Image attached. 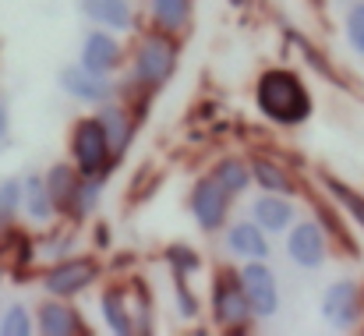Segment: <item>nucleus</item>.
Returning a JSON list of instances; mask_svg holds the SVG:
<instances>
[{"mask_svg":"<svg viewBox=\"0 0 364 336\" xmlns=\"http://www.w3.org/2000/svg\"><path fill=\"white\" fill-rule=\"evenodd\" d=\"M60 89H64L68 96L82 100V103H107L110 93H114V89H110V75H96V71H89V68H82V64L60 71Z\"/></svg>","mask_w":364,"mask_h":336,"instance_id":"nucleus-9","label":"nucleus"},{"mask_svg":"<svg viewBox=\"0 0 364 336\" xmlns=\"http://www.w3.org/2000/svg\"><path fill=\"white\" fill-rule=\"evenodd\" d=\"M326 188H329L340 202H347V209H350V213H354V216L364 224V202L354 195V191H350V188H343V184H336V181H326Z\"/></svg>","mask_w":364,"mask_h":336,"instance_id":"nucleus-28","label":"nucleus"},{"mask_svg":"<svg viewBox=\"0 0 364 336\" xmlns=\"http://www.w3.org/2000/svg\"><path fill=\"white\" fill-rule=\"evenodd\" d=\"M177 301H181V315H184V319H195V315H198V301L191 298L184 276H177Z\"/></svg>","mask_w":364,"mask_h":336,"instance_id":"nucleus-29","label":"nucleus"},{"mask_svg":"<svg viewBox=\"0 0 364 336\" xmlns=\"http://www.w3.org/2000/svg\"><path fill=\"white\" fill-rule=\"evenodd\" d=\"M230 4H234V7H244V4H247V0H230Z\"/></svg>","mask_w":364,"mask_h":336,"instance_id":"nucleus-31","label":"nucleus"},{"mask_svg":"<svg viewBox=\"0 0 364 336\" xmlns=\"http://www.w3.org/2000/svg\"><path fill=\"white\" fill-rule=\"evenodd\" d=\"M213 315H216V326H223V330H241L251 322V305L244 298L241 280L220 273L216 290H213Z\"/></svg>","mask_w":364,"mask_h":336,"instance_id":"nucleus-5","label":"nucleus"},{"mask_svg":"<svg viewBox=\"0 0 364 336\" xmlns=\"http://www.w3.org/2000/svg\"><path fill=\"white\" fill-rule=\"evenodd\" d=\"M21 195H25V184L21 181H4L0 184V220H11L14 213H18V206H21Z\"/></svg>","mask_w":364,"mask_h":336,"instance_id":"nucleus-25","label":"nucleus"},{"mask_svg":"<svg viewBox=\"0 0 364 336\" xmlns=\"http://www.w3.org/2000/svg\"><path fill=\"white\" fill-rule=\"evenodd\" d=\"M39 330L46 336H68V333H82V322H78V315H75L68 305L46 301V305L39 308Z\"/></svg>","mask_w":364,"mask_h":336,"instance_id":"nucleus-16","label":"nucleus"},{"mask_svg":"<svg viewBox=\"0 0 364 336\" xmlns=\"http://www.w3.org/2000/svg\"><path fill=\"white\" fill-rule=\"evenodd\" d=\"M216 181L230 191V195H237L247 188V181H251V170L244 167L241 159H223L220 167H216Z\"/></svg>","mask_w":364,"mask_h":336,"instance_id":"nucleus-23","label":"nucleus"},{"mask_svg":"<svg viewBox=\"0 0 364 336\" xmlns=\"http://www.w3.org/2000/svg\"><path fill=\"white\" fill-rule=\"evenodd\" d=\"M82 11L85 18L100 21L103 28H131V4L127 0H82Z\"/></svg>","mask_w":364,"mask_h":336,"instance_id":"nucleus-13","label":"nucleus"},{"mask_svg":"<svg viewBox=\"0 0 364 336\" xmlns=\"http://www.w3.org/2000/svg\"><path fill=\"white\" fill-rule=\"evenodd\" d=\"M0 333L4 336H28L32 333V319H28V308L25 305H11L0 319Z\"/></svg>","mask_w":364,"mask_h":336,"instance_id":"nucleus-24","label":"nucleus"},{"mask_svg":"<svg viewBox=\"0 0 364 336\" xmlns=\"http://www.w3.org/2000/svg\"><path fill=\"white\" fill-rule=\"evenodd\" d=\"M100 124H103V135H107V145H110V156L121 159L131 145V135H134V120L121 110V107H103L100 113Z\"/></svg>","mask_w":364,"mask_h":336,"instance_id":"nucleus-12","label":"nucleus"},{"mask_svg":"<svg viewBox=\"0 0 364 336\" xmlns=\"http://www.w3.org/2000/svg\"><path fill=\"white\" fill-rule=\"evenodd\" d=\"M227 244H230V251L241 255V258H265V255H269V241H265V233H262V226L258 224L230 226Z\"/></svg>","mask_w":364,"mask_h":336,"instance_id":"nucleus-15","label":"nucleus"},{"mask_svg":"<svg viewBox=\"0 0 364 336\" xmlns=\"http://www.w3.org/2000/svg\"><path fill=\"white\" fill-rule=\"evenodd\" d=\"M96 276H100V266H96L92 258H64V262H57V266L46 273L43 287H46V294H53V298H75V294H82Z\"/></svg>","mask_w":364,"mask_h":336,"instance_id":"nucleus-7","label":"nucleus"},{"mask_svg":"<svg viewBox=\"0 0 364 336\" xmlns=\"http://www.w3.org/2000/svg\"><path fill=\"white\" fill-rule=\"evenodd\" d=\"M7 135V110H4V103H0V138Z\"/></svg>","mask_w":364,"mask_h":336,"instance_id":"nucleus-30","label":"nucleus"},{"mask_svg":"<svg viewBox=\"0 0 364 336\" xmlns=\"http://www.w3.org/2000/svg\"><path fill=\"white\" fill-rule=\"evenodd\" d=\"M290 220H294L290 195H262L255 202V224L262 230H287Z\"/></svg>","mask_w":364,"mask_h":336,"instance_id":"nucleus-14","label":"nucleus"},{"mask_svg":"<svg viewBox=\"0 0 364 336\" xmlns=\"http://www.w3.org/2000/svg\"><path fill=\"white\" fill-rule=\"evenodd\" d=\"M191 14V0H152V18L163 32H177L188 25Z\"/></svg>","mask_w":364,"mask_h":336,"instance_id":"nucleus-18","label":"nucleus"},{"mask_svg":"<svg viewBox=\"0 0 364 336\" xmlns=\"http://www.w3.org/2000/svg\"><path fill=\"white\" fill-rule=\"evenodd\" d=\"M173 61H177L173 43L166 36H149V39H141V46L134 53V78L141 85H163L173 71Z\"/></svg>","mask_w":364,"mask_h":336,"instance_id":"nucleus-4","label":"nucleus"},{"mask_svg":"<svg viewBox=\"0 0 364 336\" xmlns=\"http://www.w3.org/2000/svg\"><path fill=\"white\" fill-rule=\"evenodd\" d=\"M347 39H350V46L364 57V4H354L350 14H347Z\"/></svg>","mask_w":364,"mask_h":336,"instance_id":"nucleus-27","label":"nucleus"},{"mask_svg":"<svg viewBox=\"0 0 364 336\" xmlns=\"http://www.w3.org/2000/svg\"><path fill=\"white\" fill-rule=\"evenodd\" d=\"M251 177L265 188V191H272V195H290L294 191V184H290V177L276 167V163H265V159H255L251 163Z\"/></svg>","mask_w":364,"mask_h":336,"instance_id":"nucleus-21","label":"nucleus"},{"mask_svg":"<svg viewBox=\"0 0 364 336\" xmlns=\"http://www.w3.org/2000/svg\"><path fill=\"white\" fill-rule=\"evenodd\" d=\"M100 308H103V319H107V326L114 330V333H131L134 326H131V312H127V305H124V290H107L103 294V301H100Z\"/></svg>","mask_w":364,"mask_h":336,"instance_id":"nucleus-20","label":"nucleus"},{"mask_svg":"<svg viewBox=\"0 0 364 336\" xmlns=\"http://www.w3.org/2000/svg\"><path fill=\"white\" fill-rule=\"evenodd\" d=\"M287 251L290 258L301 266V269H318L326 262V237H322V226L318 224H297L290 241H287Z\"/></svg>","mask_w":364,"mask_h":336,"instance_id":"nucleus-10","label":"nucleus"},{"mask_svg":"<svg viewBox=\"0 0 364 336\" xmlns=\"http://www.w3.org/2000/svg\"><path fill=\"white\" fill-rule=\"evenodd\" d=\"M71 156H75V167H78V174H85V177H100L110 163H114V156H110V145H107V135H103V124H100V117H92V120H82L75 131H71Z\"/></svg>","mask_w":364,"mask_h":336,"instance_id":"nucleus-2","label":"nucleus"},{"mask_svg":"<svg viewBox=\"0 0 364 336\" xmlns=\"http://www.w3.org/2000/svg\"><path fill=\"white\" fill-rule=\"evenodd\" d=\"M322 319L329 326H336V330L354 326L361 319V290H358L354 280H340V283H333L326 290V298H322Z\"/></svg>","mask_w":364,"mask_h":336,"instance_id":"nucleus-8","label":"nucleus"},{"mask_svg":"<svg viewBox=\"0 0 364 336\" xmlns=\"http://www.w3.org/2000/svg\"><path fill=\"white\" fill-rule=\"evenodd\" d=\"M237 280H241L247 305H251V315L272 319V315L279 312V283H276L272 269H269L262 258H247V266L241 269Z\"/></svg>","mask_w":364,"mask_h":336,"instance_id":"nucleus-3","label":"nucleus"},{"mask_svg":"<svg viewBox=\"0 0 364 336\" xmlns=\"http://www.w3.org/2000/svg\"><path fill=\"white\" fill-rule=\"evenodd\" d=\"M75 184H78V177H75V170L64 167V163H57V167L46 174V188H50V199H53L57 209H68V206H71Z\"/></svg>","mask_w":364,"mask_h":336,"instance_id":"nucleus-19","label":"nucleus"},{"mask_svg":"<svg viewBox=\"0 0 364 336\" xmlns=\"http://www.w3.org/2000/svg\"><path fill=\"white\" fill-rule=\"evenodd\" d=\"M121 64V43L110 32H89L82 43V68L96 75H110Z\"/></svg>","mask_w":364,"mask_h":336,"instance_id":"nucleus-11","label":"nucleus"},{"mask_svg":"<svg viewBox=\"0 0 364 336\" xmlns=\"http://www.w3.org/2000/svg\"><path fill=\"white\" fill-rule=\"evenodd\" d=\"M191 213H195V220H198L202 230H220L223 226L227 213H230V191L216 181V174L213 177H202L195 184V191H191Z\"/></svg>","mask_w":364,"mask_h":336,"instance_id":"nucleus-6","label":"nucleus"},{"mask_svg":"<svg viewBox=\"0 0 364 336\" xmlns=\"http://www.w3.org/2000/svg\"><path fill=\"white\" fill-rule=\"evenodd\" d=\"M258 110L276 124H301L311 113V96L304 93V82L290 71H265L258 78Z\"/></svg>","mask_w":364,"mask_h":336,"instance_id":"nucleus-1","label":"nucleus"},{"mask_svg":"<svg viewBox=\"0 0 364 336\" xmlns=\"http://www.w3.org/2000/svg\"><path fill=\"white\" fill-rule=\"evenodd\" d=\"M21 206H25V213H28L36 224H46V220L57 213V206H53V199H50V188H46V181H43V177H28V181H25Z\"/></svg>","mask_w":364,"mask_h":336,"instance_id":"nucleus-17","label":"nucleus"},{"mask_svg":"<svg viewBox=\"0 0 364 336\" xmlns=\"http://www.w3.org/2000/svg\"><path fill=\"white\" fill-rule=\"evenodd\" d=\"M100 181L103 177H78V184H75V195H71V213L82 220V216H89L92 209H96V202H100Z\"/></svg>","mask_w":364,"mask_h":336,"instance_id":"nucleus-22","label":"nucleus"},{"mask_svg":"<svg viewBox=\"0 0 364 336\" xmlns=\"http://www.w3.org/2000/svg\"><path fill=\"white\" fill-rule=\"evenodd\" d=\"M166 262H173V269H177V276H184V273H195L202 262H198V251H191V248H184V244H173V248H166Z\"/></svg>","mask_w":364,"mask_h":336,"instance_id":"nucleus-26","label":"nucleus"}]
</instances>
